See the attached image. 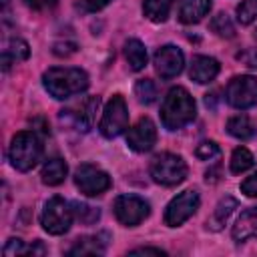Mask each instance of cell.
I'll list each match as a JSON object with an SVG mask.
<instances>
[{"mask_svg":"<svg viewBox=\"0 0 257 257\" xmlns=\"http://www.w3.org/2000/svg\"><path fill=\"white\" fill-rule=\"evenodd\" d=\"M197 106L193 96L183 86H173L161 104V122L169 131H179L195 118Z\"/></svg>","mask_w":257,"mask_h":257,"instance_id":"6da1fadb","label":"cell"},{"mask_svg":"<svg viewBox=\"0 0 257 257\" xmlns=\"http://www.w3.org/2000/svg\"><path fill=\"white\" fill-rule=\"evenodd\" d=\"M42 84L50 96L64 100L88 88V74L82 68H48L42 74Z\"/></svg>","mask_w":257,"mask_h":257,"instance_id":"7a4b0ae2","label":"cell"},{"mask_svg":"<svg viewBox=\"0 0 257 257\" xmlns=\"http://www.w3.org/2000/svg\"><path fill=\"white\" fill-rule=\"evenodd\" d=\"M8 159L10 165L16 171H30L38 165V161L42 159V143L36 137V133L32 131H20L12 137L10 149H8Z\"/></svg>","mask_w":257,"mask_h":257,"instance_id":"3957f363","label":"cell"},{"mask_svg":"<svg viewBox=\"0 0 257 257\" xmlns=\"http://www.w3.org/2000/svg\"><path fill=\"white\" fill-rule=\"evenodd\" d=\"M149 173L155 183L165 185V187H175L187 179V163L179 155L161 153L151 161Z\"/></svg>","mask_w":257,"mask_h":257,"instance_id":"277c9868","label":"cell"},{"mask_svg":"<svg viewBox=\"0 0 257 257\" xmlns=\"http://www.w3.org/2000/svg\"><path fill=\"white\" fill-rule=\"evenodd\" d=\"M72 219H74L72 203L64 201L62 197H52L46 201V205L42 209L40 225L50 235H62L70 229Z\"/></svg>","mask_w":257,"mask_h":257,"instance_id":"5b68a950","label":"cell"},{"mask_svg":"<svg viewBox=\"0 0 257 257\" xmlns=\"http://www.w3.org/2000/svg\"><path fill=\"white\" fill-rule=\"evenodd\" d=\"M128 126V110H126V102L120 94H114L104 110H102V116H100V122H98V131L104 139H114L118 137L120 133H124V128Z\"/></svg>","mask_w":257,"mask_h":257,"instance_id":"8992f818","label":"cell"},{"mask_svg":"<svg viewBox=\"0 0 257 257\" xmlns=\"http://www.w3.org/2000/svg\"><path fill=\"white\" fill-rule=\"evenodd\" d=\"M225 98L233 108H251L253 104H257V78L251 74L233 76L227 84Z\"/></svg>","mask_w":257,"mask_h":257,"instance_id":"52a82bcc","label":"cell"},{"mask_svg":"<svg viewBox=\"0 0 257 257\" xmlns=\"http://www.w3.org/2000/svg\"><path fill=\"white\" fill-rule=\"evenodd\" d=\"M74 185L78 187V191L82 195L96 197V195H102L104 191L110 189V177L102 169L84 163L74 171Z\"/></svg>","mask_w":257,"mask_h":257,"instance_id":"ba28073f","label":"cell"},{"mask_svg":"<svg viewBox=\"0 0 257 257\" xmlns=\"http://www.w3.org/2000/svg\"><path fill=\"white\" fill-rule=\"evenodd\" d=\"M112 209H114V217L118 219V223L126 227H135L143 223L151 213L149 203L137 195H118L114 199Z\"/></svg>","mask_w":257,"mask_h":257,"instance_id":"9c48e42d","label":"cell"},{"mask_svg":"<svg viewBox=\"0 0 257 257\" xmlns=\"http://www.w3.org/2000/svg\"><path fill=\"white\" fill-rule=\"evenodd\" d=\"M199 203H201L199 193L193 191V189L183 191L181 195L173 197L171 203H169L167 209H165V225H169V227H179V225H183L189 217L195 215V211L199 209Z\"/></svg>","mask_w":257,"mask_h":257,"instance_id":"30bf717a","label":"cell"},{"mask_svg":"<svg viewBox=\"0 0 257 257\" xmlns=\"http://www.w3.org/2000/svg\"><path fill=\"white\" fill-rule=\"evenodd\" d=\"M183 66H185V56L181 48H177L175 44H165L155 52V70L161 78L165 80L175 78L177 74H181Z\"/></svg>","mask_w":257,"mask_h":257,"instance_id":"8fae6325","label":"cell"},{"mask_svg":"<svg viewBox=\"0 0 257 257\" xmlns=\"http://www.w3.org/2000/svg\"><path fill=\"white\" fill-rule=\"evenodd\" d=\"M157 143V126L149 116L139 118L126 133V145L135 153H147Z\"/></svg>","mask_w":257,"mask_h":257,"instance_id":"7c38bea8","label":"cell"},{"mask_svg":"<svg viewBox=\"0 0 257 257\" xmlns=\"http://www.w3.org/2000/svg\"><path fill=\"white\" fill-rule=\"evenodd\" d=\"M100 104V98L98 96H90L82 102V106L78 108H66V110H60V120L74 126L76 131H82L86 133L90 126H92V120H94V112Z\"/></svg>","mask_w":257,"mask_h":257,"instance_id":"4fadbf2b","label":"cell"},{"mask_svg":"<svg viewBox=\"0 0 257 257\" xmlns=\"http://www.w3.org/2000/svg\"><path fill=\"white\" fill-rule=\"evenodd\" d=\"M217 74H219V62L213 56L199 54V56L193 58L191 68H189V76L197 84H207V82L215 80Z\"/></svg>","mask_w":257,"mask_h":257,"instance_id":"5bb4252c","label":"cell"},{"mask_svg":"<svg viewBox=\"0 0 257 257\" xmlns=\"http://www.w3.org/2000/svg\"><path fill=\"white\" fill-rule=\"evenodd\" d=\"M211 10V0H181L177 18L183 24H197Z\"/></svg>","mask_w":257,"mask_h":257,"instance_id":"9a60e30c","label":"cell"},{"mask_svg":"<svg viewBox=\"0 0 257 257\" xmlns=\"http://www.w3.org/2000/svg\"><path fill=\"white\" fill-rule=\"evenodd\" d=\"M251 237H257V207H251L241 213L237 223L233 225V239L235 243H243Z\"/></svg>","mask_w":257,"mask_h":257,"instance_id":"2e32d148","label":"cell"},{"mask_svg":"<svg viewBox=\"0 0 257 257\" xmlns=\"http://www.w3.org/2000/svg\"><path fill=\"white\" fill-rule=\"evenodd\" d=\"M66 173H68V167L62 159L54 157V159H48L44 165H42V171H40V177H42V183L48 185V187H56L60 185L64 179H66Z\"/></svg>","mask_w":257,"mask_h":257,"instance_id":"e0dca14e","label":"cell"},{"mask_svg":"<svg viewBox=\"0 0 257 257\" xmlns=\"http://www.w3.org/2000/svg\"><path fill=\"white\" fill-rule=\"evenodd\" d=\"M106 249V241H102L98 235L80 237L76 243L66 251L68 255H102Z\"/></svg>","mask_w":257,"mask_h":257,"instance_id":"ac0fdd59","label":"cell"},{"mask_svg":"<svg viewBox=\"0 0 257 257\" xmlns=\"http://www.w3.org/2000/svg\"><path fill=\"white\" fill-rule=\"evenodd\" d=\"M28 54H30L28 44H26L22 38H12L10 44H8V46L4 48V52H2V66H4V70H8L10 64H14V62L26 60Z\"/></svg>","mask_w":257,"mask_h":257,"instance_id":"d6986e66","label":"cell"},{"mask_svg":"<svg viewBox=\"0 0 257 257\" xmlns=\"http://www.w3.org/2000/svg\"><path fill=\"white\" fill-rule=\"evenodd\" d=\"M124 58L131 64L133 70H143L147 64V48L141 40L137 38H128L124 42Z\"/></svg>","mask_w":257,"mask_h":257,"instance_id":"ffe728a7","label":"cell"},{"mask_svg":"<svg viewBox=\"0 0 257 257\" xmlns=\"http://www.w3.org/2000/svg\"><path fill=\"white\" fill-rule=\"evenodd\" d=\"M227 133L235 139H241V141H247L255 135V126L251 122V118L247 114H235L227 120Z\"/></svg>","mask_w":257,"mask_h":257,"instance_id":"44dd1931","label":"cell"},{"mask_svg":"<svg viewBox=\"0 0 257 257\" xmlns=\"http://www.w3.org/2000/svg\"><path fill=\"white\" fill-rule=\"evenodd\" d=\"M235 209H237V201H235L233 197L221 199V201L217 203L215 211H213V217H211V221H209V227L215 229V231H219V229L229 221V217L233 215Z\"/></svg>","mask_w":257,"mask_h":257,"instance_id":"7402d4cb","label":"cell"},{"mask_svg":"<svg viewBox=\"0 0 257 257\" xmlns=\"http://www.w3.org/2000/svg\"><path fill=\"white\" fill-rule=\"evenodd\" d=\"M173 8V0H145L143 12L151 22H165Z\"/></svg>","mask_w":257,"mask_h":257,"instance_id":"603a6c76","label":"cell"},{"mask_svg":"<svg viewBox=\"0 0 257 257\" xmlns=\"http://www.w3.org/2000/svg\"><path fill=\"white\" fill-rule=\"evenodd\" d=\"M253 163H255V159H253L251 151L245 149V147H237V149L233 151V155H231L229 167H231V173L239 175V173H245L247 169H251Z\"/></svg>","mask_w":257,"mask_h":257,"instance_id":"cb8c5ba5","label":"cell"},{"mask_svg":"<svg viewBox=\"0 0 257 257\" xmlns=\"http://www.w3.org/2000/svg\"><path fill=\"white\" fill-rule=\"evenodd\" d=\"M211 30L223 38H233L235 36V26L231 22V18L225 12H219L217 16H213L211 20Z\"/></svg>","mask_w":257,"mask_h":257,"instance_id":"d4e9b609","label":"cell"},{"mask_svg":"<svg viewBox=\"0 0 257 257\" xmlns=\"http://www.w3.org/2000/svg\"><path fill=\"white\" fill-rule=\"evenodd\" d=\"M135 96L139 98V102H145V104L155 102V98H157V86H155V82L149 80V78H141L135 84Z\"/></svg>","mask_w":257,"mask_h":257,"instance_id":"484cf974","label":"cell"},{"mask_svg":"<svg viewBox=\"0 0 257 257\" xmlns=\"http://www.w3.org/2000/svg\"><path fill=\"white\" fill-rule=\"evenodd\" d=\"M72 211H74V217L84 225H90V223L98 221V217H100L98 209H94L90 205H84V203H72Z\"/></svg>","mask_w":257,"mask_h":257,"instance_id":"4316f807","label":"cell"},{"mask_svg":"<svg viewBox=\"0 0 257 257\" xmlns=\"http://www.w3.org/2000/svg\"><path fill=\"white\" fill-rule=\"evenodd\" d=\"M257 18V0H243L237 6V20L241 24H251Z\"/></svg>","mask_w":257,"mask_h":257,"instance_id":"83f0119b","label":"cell"},{"mask_svg":"<svg viewBox=\"0 0 257 257\" xmlns=\"http://www.w3.org/2000/svg\"><path fill=\"white\" fill-rule=\"evenodd\" d=\"M195 155H197V159H201V161H211V159L219 157V147H217V143H213V141H203V143L195 149Z\"/></svg>","mask_w":257,"mask_h":257,"instance_id":"f1b7e54d","label":"cell"},{"mask_svg":"<svg viewBox=\"0 0 257 257\" xmlns=\"http://www.w3.org/2000/svg\"><path fill=\"white\" fill-rule=\"evenodd\" d=\"M26 245L22 239H8V243L4 245V255L10 257V255H26Z\"/></svg>","mask_w":257,"mask_h":257,"instance_id":"f546056e","label":"cell"},{"mask_svg":"<svg viewBox=\"0 0 257 257\" xmlns=\"http://www.w3.org/2000/svg\"><path fill=\"white\" fill-rule=\"evenodd\" d=\"M241 193H245L247 197H257V171L241 183Z\"/></svg>","mask_w":257,"mask_h":257,"instance_id":"4dcf8cb0","label":"cell"},{"mask_svg":"<svg viewBox=\"0 0 257 257\" xmlns=\"http://www.w3.org/2000/svg\"><path fill=\"white\" fill-rule=\"evenodd\" d=\"M74 50H76V44L74 42H56L54 44V54H58V56H68Z\"/></svg>","mask_w":257,"mask_h":257,"instance_id":"1f68e13d","label":"cell"},{"mask_svg":"<svg viewBox=\"0 0 257 257\" xmlns=\"http://www.w3.org/2000/svg\"><path fill=\"white\" fill-rule=\"evenodd\" d=\"M108 4H110V0H84V10L86 12H98Z\"/></svg>","mask_w":257,"mask_h":257,"instance_id":"d6a6232c","label":"cell"},{"mask_svg":"<svg viewBox=\"0 0 257 257\" xmlns=\"http://www.w3.org/2000/svg\"><path fill=\"white\" fill-rule=\"evenodd\" d=\"M24 2H26V6H30L34 10H46L56 4V0H24Z\"/></svg>","mask_w":257,"mask_h":257,"instance_id":"836d02e7","label":"cell"},{"mask_svg":"<svg viewBox=\"0 0 257 257\" xmlns=\"http://www.w3.org/2000/svg\"><path fill=\"white\" fill-rule=\"evenodd\" d=\"M128 253L131 255H165V251L157 249V247H139V249H133Z\"/></svg>","mask_w":257,"mask_h":257,"instance_id":"e575fe53","label":"cell"},{"mask_svg":"<svg viewBox=\"0 0 257 257\" xmlns=\"http://www.w3.org/2000/svg\"><path fill=\"white\" fill-rule=\"evenodd\" d=\"M255 38H257V30H255Z\"/></svg>","mask_w":257,"mask_h":257,"instance_id":"d590c367","label":"cell"}]
</instances>
